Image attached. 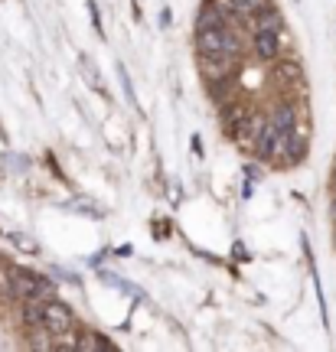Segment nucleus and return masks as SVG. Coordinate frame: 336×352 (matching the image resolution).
I'll use <instances>...</instances> for the list:
<instances>
[{"label": "nucleus", "instance_id": "f257e3e1", "mask_svg": "<svg viewBox=\"0 0 336 352\" xmlns=\"http://www.w3.org/2000/svg\"><path fill=\"white\" fill-rule=\"evenodd\" d=\"M10 277H13V290H17L23 300H46V297H50V280H46V277L33 274V271H26V267H13Z\"/></svg>", "mask_w": 336, "mask_h": 352}, {"label": "nucleus", "instance_id": "f03ea898", "mask_svg": "<svg viewBox=\"0 0 336 352\" xmlns=\"http://www.w3.org/2000/svg\"><path fill=\"white\" fill-rule=\"evenodd\" d=\"M72 327H75V316L63 300L43 303V329H50L52 336H59V333H69Z\"/></svg>", "mask_w": 336, "mask_h": 352}, {"label": "nucleus", "instance_id": "7ed1b4c3", "mask_svg": "<svg viewBox=\"0 0 336 352\" xmlns=\"http://www.w3.org/2000/svg\"><path fill=\"white\" fill-rule=\"evenodd\" d=\"M196 52L200 56H229L225 52V26H219V30H196Z\"/></svg>", "mask_w": 336, "mask_h": 352}, {"label": "nucleus", "instance_id": "20e7f679", "mask_svg": "<svg viewBox=\"0 0 336 352\" xmlns=\"http://www.w3.org/2000/svg\"><path fill=\"white\" fill-rule=\"evenodd\" d=\"M219 26H225V10H219L216 0H209L196 16V30H219Z\"/></svg>", "mask_w": 336, "mask_h": 352}, {"label": "nucleus", "instance_id": "39448f33", "mask_svg": "<svg viewBox=\"0 0 336 352\" xmlns=\"http://www.w3.org/2000/svg\"><path fill=\"white\" fill-rule=\"evenodd\" d=\"M277 33H271V30H262V33H255V52L262 56V59H274L277 56Z\"/></svg>", "mask_w": 336, "mask_h": 352}, {"label": "nucleus", "instance_id": "423d86ee", "mask_svg": "<svg viewBox=\"0 0 336 352\" xmlns=\"http://www.w3.org/2000/svg\"><path fill=\"white\" fill-rule=\"evenodd\" d=\"M281 26H284V20H281L277 10H264V13H258V16H251V30H255V33H262V30L281 33Z\"/></svg>", "mask_w": 336, "mask_h": 352}, {"label": "nucleus", "instance_id": "0eeeda50", "mask_svg": "<svg viewBox=\"0 0 336 352\" xmlns=\"http://www.w3.org/2000/svg\"><path fill=\"white\" fill-rule=\"evenodd\" d=\"M232 7H235L238 16L251 20V16H258V13L271 10V0H232Z\"/></svg>", "mask_w": 336, "mask_h": 352}, {"label": "nucleus", "instance_id": "6e6552de", "mask_svg": "<svg viewBox=\"0 0 336 352\" xmlns=\"http://www.w3.org/2000/svg\"><path fill=\"white\" fill-rule=\"evenodd\" d=\"M271 121L281 127L284 134H291V131H294V121H297V111H294V104H281V108L274 111Z\"/></svg>", "mask_w": 336, "mask_h": 352}, {"label": "nucleus", "instance_id": "1a4fd4ad", "mask_svg": "<svg viewBox=\"0 0 336 352\" xmlns=\"http://www.w3.org/2000/svg\"><path fill=\"white\" fill-rule=\"evenodd\" d=\"M277 72H281V78H297L300 69H297V65H291V63H284L281 69H277Z\"/></svg>", "mask_w": 336, "mask_h": 352}, {"label": "nucleus", "instance_id": "9d476101", "mask_svg": "<svg viewBox=\"0 0 336 352\" xmlns=\"http://www.w3.org/2000/svg\"><path fill=\"white\" fill-rule=\"evenodd\" d=\"M330 215H333V222H336V202H333V206H330Z\"/></svg>", "mask_w": 336, "mask_h": 352}]
</instances>
